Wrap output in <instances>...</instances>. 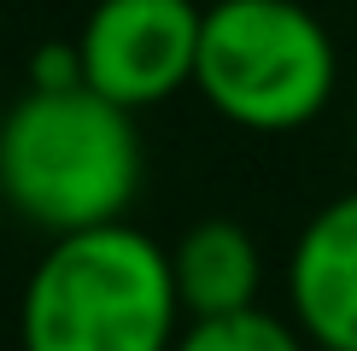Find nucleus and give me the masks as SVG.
Segmentation results:
<instances>
[{
    "mask_svg": "<svg viewBox=\"0 0 357 351\" xmlns=\"http://www.w3.org/2000/svg\"><path fill=\"white\" fill-rule=\"evenodd\" d=\"M135 111L94 88H24L0 117V199L47 240L123 223L141 194Z\"/></svg>",
    "mask_w": 357,
    "mask_h": 351,
    "instance_id": "obj_1",
    "label": "nucleus"
},
{
    "mask_svg": "<svg viewBox=\"0 0 357 351\" xmlns=\"http://www.w3.org/2000/svg\"><path fill=\"white\" fill-rule=\"evenodd\" d=\"M182 328L170 246L129 223L47 240L18 299L24 351H176Z\"/></svg>",
    "mask_w": 357,
    "mask_h": 351,
    "instance_id": "obj_2",
    "label": "nucleus"
},
{
    "mask_svg": "<svg viewBox=\"0 0 357 351\" xmlns=\"http://www.w3.org/2000/svg\"><path fill=\"white\" fill-rule=\"evenodd\" d=\"M340 53L328 24L299 0H217L205 6L193 88L222 123L293 135L334 100Z\"/></svg>",
    "mask_w": 357,
    "mask_h": 351,
    "instance_id": "obj_3",
    "label": "nucleus"
},
{
    "mask_svg": "<svg viewBox=\"0 0 357 351\" xmlns=\"http://www.w3.org/2000/svg\"><path fill=\"white\" fill-rule=\"evenodd\" d=\"M205 6L193 0H94L77 29L82 82L123 111L165 106L199 70Z\"/></svg>",
    "mask_w": 357,
    "mask_h": 351,
    "instance_id": "obj_4",
    "label": "nucleus"
},
{
    "mask_svg": "<svg viewBox=\"0 0 357 351\" xmlns=\"http://www.w3.org/2000/svg\"><path fill=\"white\" fill-rule=\"evenodd\" d=\"M293 328L322 351H357V187L299 228L287 258Z\"/></svg>",
    "mask_w": 357,
    "mask_h": 351,
    "instance_id": "obj_5",
    "label": "nucleus"
},
{
    "mask_svg": "<svg viewBox=\"0 0 357 351\" xmlns=\"http://www.w3.org/2000/svg\"><path fill=\"white\" fill-rule=\"evenodd\" d=\"M170 275H176V299H182L188 322L241 316V311H258L264 258H258V240L246 234V223L205 217L170 246Z\"/></svg>",
    "mask_w": 357,
    "mask_h": 351,
    "instance_id": "obj_6",
    "label": "nucleus"
},
{
    "mask_svg": "<svg viewBox=\"0 0 357 351\" xmlns=\"http://www.w3.org/2000/svg\"><path fill=\"white\" fill-rule=\"evenodd\" d=\"M176 351H305V334L258 304V311H241V316L188 322Z\"/></svg>",
    "mask_w": 357,
    "mask_h": 351,
    "instance_id": "obj_7",
    "label": "nucleus"
}]
</instances>
